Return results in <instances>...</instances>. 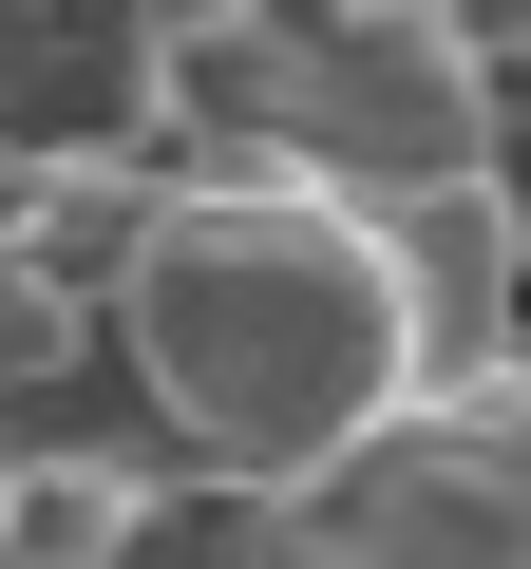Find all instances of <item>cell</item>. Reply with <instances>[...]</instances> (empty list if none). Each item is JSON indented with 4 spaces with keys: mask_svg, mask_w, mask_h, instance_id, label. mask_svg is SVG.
<instances>
[{
    "mask_svg": "<svg viewBox=\"0 0 531 569\" xmlns=\"http://www.w3.org/2000/svg\"><path fill=\"white\" fill-rule=\"evenodd\" d=\"M96 342H114V323H96V284H58L39 247H0V399H58Z\"/></svg>",
    "mask_w": 531,
    "mask_h": 569,
    "instance_id": "cell-6",
    "label": "cell"
},
{
    "mask_svg": "<svg viewBox=\"0 0 531 569\" xmlns=\"http://www.w3.org/2000/svg\"><path fill=\"white\" fill-rule=\"evenodd\" d=\"M304 531H323V569H531V361L418 399Z\"/></svg>",
    "mask_w": 531,
    "mask_h": 569,
    "instance_id": "cell-3",
    "label": "cell"
},
{
    "mask_svg": "<svg viewBox=\"0 0 531 569\" xmlns=\"http://www.w3.org/2000/svg\"><path fill=\"white\" fill-rule=\"evenodd\" d=\"M361 228H380V266H399V305H418V380H437V399L493 380V361H531V209H512V171L418 190V209H361Z\"/></svg>",
    "mask_w": 531,
    "mask_h": 569,
    "instance_id": "cell-4",
    "label": "cell"
},
{
    "mask_svg": "<svg viewBox=\"0 0 531 569\" xmlns=\"http://www.w3.org/2000/svg\"><path fill=\"white\" fill-rule=\"evenodd\" d=\"M114 342L171 456H209L247 512H323L437 380H418V305L342 190L266 171V190H152L133 266H114Z\"/></svg>",
    "mask_w": 531,
    "mask_h": 569,
    "instance_id": "cell-1",
    "label": "cell"
},
{
    "mask_svg": "<svg viewBox=\"0 0 531 569\" xmlns=\"http://www.w3.org/2000/svg\"><path fill=\"white\" fill-rule=\"evenodd\" d=\"M474 171H512V114H493V39L474 20H437V0L304 20V190L418 209V190H474Z\"/></svg>",
    "mask_w": 531,
    "mask_h": 569,
    "instance_id": "cell-2",
    "label": "cell"
},
{
    "mask_svg": "<svg viewBox=\"0 0 531 569\" xmlns=\"http://www.w3.org/2000/svg\"><path fill=\"white\" fill-rule=\"evenodd\" d=\"M171 531V475L114 456V437H39L0 456V569H133Z\"/></svg>",
    "mask_w": 531,
    "mask_h": 569,
    "instance_id": "cell-5",
    "label": "cell"
}]
</instances>
